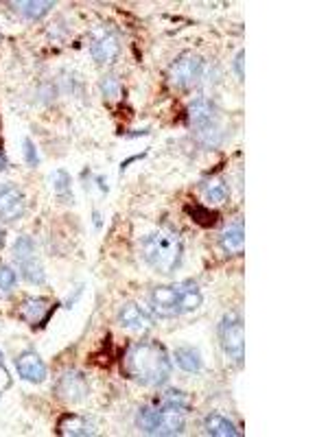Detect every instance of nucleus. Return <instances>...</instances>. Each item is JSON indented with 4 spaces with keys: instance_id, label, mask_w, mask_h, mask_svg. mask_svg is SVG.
I'll return each instance as SVG.
<instances>
[{
    "instance_id": "1",
    "label": "nucleus",
    "mask_w": 328,
    "mask_h": 437,
    "mask_svg": "<svg viewBox=\"0 0 328 437\" xmlns=\"http://www.w3.org/2000/svg\"><path fill=\"white\" fill-rule=\"evenodd\" d=\"M123 371L144 387H162L171 378V357L158 342H136L125 352Z\"/></svg>"
},
{
    "instance_id": "2",
    "label": "nucleus",
    "mask_w": 328,
    "mask_h": 437,
    "mask_svg": "<svg viewBox=\"0 0 328 437\" xmlns=\"http://www.w3.org/2000/svg\"><path fill=\"white\" fill-rule=\"evenodd\" d=\"M202 302H204L202 289L193 280L156 286L149 293V306L154 315L164 317V319H173L179 315L193 313L200 309Z\"/></svg>"
},
{
    "instance_id": "3",
    "label": "nucleus",
    "mask_w": 328,
    "mask_h": 437,
    "mask_svg": "<svg viewBox=\"0 0 328 437\" xmlns=\"http://www.w3.org/2000/svg\"><path fill=\"white\" fill-rule=\"evenodd\" d=\"M184 247L175 232H154L142 240V258L154 271L171 276L182 265Z\"/></svg>"
},
{
    "instance_id": "4",
    "label": "nucleus",
    "mask_w": 328,
    "mask_h": 437,
    "mask_svg": "<svg viewBox=\"0 0 328 437\" xmlns=\"http://www.w3.org/2000/svg\"><path fill=\"white\" fill-rule=\"evenodd\" d=\"M136 422L138 429L147 435H182L186 429V411L169 409L156 400L154 404H147L138 411Z\"/></svg>"
},
{
    "instance_id": "5",
    "label": "nucleus",
    "mask_w": 328,
    "mask_h": 437,
    "mask_svg": "<svg viewBox=\"0 0 328 437\" xmlns=\"http://www.w3.org/2000/svg\"><path fill=\"white\" fill-rule=\"evenodd\" d=\"M219 342L225 352V357L241 365L245 359V330H243V319L239 313H225L219 321Z\"/></svg>"
},
{
    "instance_id": "6",
    "label": "nucleus",
    "mask_w": 328,
    "mask_h": 437,
    "mask_svg": "<svg viewBox=\"0 0 328 437\" xmlns=\"http://www.w3.org/2000/svg\"><path fill=\"white\" fill-rule=\"evenodd\" d=\"M202 72H204V59L200 55L186 51L171 63L169 84L177 90H186L202 79Z\"/></svg>"
},
{
    "instance_id": "7",
    "label": "nucleus",
    "mask_w": 328,
    "mask_h": 437,
    "mask_svg": "<svg viewBox=\"0 0 328 437\" xmlns=\"http://www.w3.org/2000/svg\"><path fill=\"white\" fill-rule=\"evenodd\" d=\"M27 210V199L24 192L18 186L3 184L0 186V221L13 223L24 217Z\"/></svg>"
},
{
    "instance_id": "8",
    "label": "nucleus",
    "mask_w": 328,
    "mask_h": 437,
    "mask_svg": "<svg viewBox=\"0 0 328 437\" xmlns=\"http://www.w3.org/2000/svg\"><path fill=\"white\" fill-rule=\"evenodd\" d=\"M55 392L66 402H79V400L88 398L90 385H88L86 376L81 374V371L70 369V371H64V374L59 376V381L55 385Z\"/></svg>"
},
{
    "instance_id": "9",
    "label": "nucleus",
    "mask_w": 328,
    "mask_h": 437,
    "mask_svg": "<svg viewBox=\"0 0 328 437\" xmlns=\"http://www.w3.org/2000/svg\"><path fill=\"white\" fill-rule=\"evenodd\" d=\"M119 323L123 328L127 330H134V332H147L154 328V319L147 315L144 309H140V306L136 302H127L121 306L119 311Z\"/></svg>"
},
{
    "instance_id": "10",
    "label": "nucleus",
    "mask_w": 328,
    "mask_h": 437,
    "mask_svg": "<svg viewBox=\"0 0 328 437\" xmlns=\"http://www.w3.org/2000/svg\"><path fill=\"white\" fill-rule=\"evenodd\" d=\"M15 369H18L20 378L29 383H44L46 381V365L40 359V354L33 350L22 352L18 359H15Z\"/></svg>"
},
{
    "instance_id": "11",
    "label": "nucleus",
    "mask_w": 328,
    "mask_h": 437,
    "mask_svg": "<svg viewBox=\"0 0 328 437\" xmlns=\"http://www.w3.org/2000/svg\"><path fill=\"white\" fill-rule=\"evenodd\" d=\"M217 121V105L212 103L206 96H200L188 105V123L195 129H202L208 125H215Z\"/></svg>"
},
{
    "instance_id": "12",
    "label": "nucleus",
    "mask_w": 328,
    "mask_h": 437,
    "mask_svg": "<svg viewBox=\"0 0 328 437\" xmlns=\"http://www.w3.org/2000/svg\"><path fill=\"white\" fill-rule=\"evenodd\" d=\"M121 53V44L119 38L114 33H103L101 38H96L90 46V55L96 63H112Z\"/></svg>"
},
{
    "instance_id": "13",
    "label": "nucleus",
    "mask_w": 328,
    "mask_h": 437,
    "mask_svg": "<svg viewBox=\"0 0 328 437\" xmlns=\"http://www.w3.org/2000/svg\"><path fill=\"white\" fill-rule=\"evenodd\" d=\"M57 433L59 435H73V437H88L94 435L96 429L90 420L75 415V413H66L59 422H57Z\"/></svg>"
},
{
    "instance_id": "14",
    "label": "nucleus",
    "mask_w": 328,
    "mask_h": 437,
    "mask_svg": "<svg viewBox=\"0 0 328 437\" xmlns=\"http://www.w3.org/2000/svg\"><path fill=\"white\" fill-rule=\"evenodd\" d=\"M204 433L212 437H239L241 431L232 420H228L221 413H210L204 417Z\"/></svg>"
},
{
    "instance_id": "15",
    "label": "nucleus",
    "mask_w": 328,
    "mask_h": 437,
    "mask_svg": "<svg viewBox=\"0 0 328 437\" xmlns=\"http://www.w3.org/2000/svg\"><path fill=\"white\" fill-rule=\"evenodd\" d=\"M173 361L179 369L188 371V374H197V371L204 369V359L197 348L193 346H179L173 352Z\"/></svg>"
},
{
    "instance_id": "16",
    "label": "nucleus",
    "mask_w": 328,
    "mask_h": 437,
    "mask_svg": "<svg viewBox=\"0 0 328 437\" xmlns=\"http://www.w3.org/2000/svg\"><path fill=\"white\" fill-rule=\"evenodd\" d=\"M15 13H20L27 20H42L44 15L55 7V3H48V0H27V3H11Z\"/></svg>"
},
{
    "instance_id": "17",
    "label": "nucleus",
    "mask_w": 328,
    "mask_h": 437,
    "mask_svg": "<svg viewBox=\"0 0 328 437\" xmlns=\"http://www.w3.org/2000/svg\"><path fill=\"white\" fill-rule=\"evenodd\" d=\"M48 311H51V306H48V300H44V298H27L20 306V315L31 323L44 321Z\"/></svg>"
},
{
    "instance_id": "18",
    "label": "nucleus",
    "mask_w": 328,
    "mask_h": 437,
    "mask_svg": "<svg viewBox=\"0 0 328 437\" xmlns=\"http://www.w3.org/2000/svg\"><path fill=\"white\" fill-rule=\"evenodd\" d=\"M245 243V232H243V223L237 221L234 225H230L228 230H223L221 234V247L230 254H241Z\"/></svg>"
},
{
    "instance_id": "19",
    "label": "nucleus",
    "mask_w": 328,
    "mask_h": 437,
    "mask_svg": "<svg viewBox=\"0 0 328 437\" xmlns=\"http://www.w3.org/2000/svg\"><path fill=\"white\" fill-rule=\"evenodd\" d=\"M20 267V276L29 282V284H44L46 282V273L42 269V265L36 261V256L29 258V261L18 263Z\"/></svg>"
},
{
    "instance_id": "20",
    "label": "nucleus",
    "mask_w": 328,
    "mask_h": 437,
    "mask_svg": "<svg viewBox=\"0 0 328 437\" xmlns=\"http://www.w3.org/2000/svg\"><path fill=\"white\" fill-rule=\"evenodd\" d=\"M160 404H164V407H169V409H177V411H186L191 407V402H188V396L184 392H179V390H169V392H164L158 400Z\"/></svg>"
},
{
    "instance_id": "21",
    "label": "nucleus",
    "mask_w": 328,
    "mask_h": 437,
    "mask_svg": "<svg viewBox=\"0 0 328 437\" xmlns=\"http://www.w3.org/2000/svg\"><path fill=\"white\" fill-rule=\"evenodd\" d=\"M223 140L221 132L217 129V125H208V127H202L197 129V142L202 144L206 149H212V147H219Z\"/></svg>"
},
{
    "instance_id": "22",
    "label": "nucleus",
    "mask_w": 328,
    "mask_h": 437,
    "mask_svg": "<svg viewBox=\"0 0 328 437\" xmlns=\"http://www.w3.org/2000/svg\"><path fill=\"white\" fill-rule=\"evenodd\" d=\"M204 190H206V201L210 204H223L230 195V188L223 180H210Z\"/></svg>"
},
{
    "instance_id": "23",
    "label": "nucleus",
    "mask_w": 328,
    "mask_h": 437,
    "mask_svg": "<svg viewBox=\"0 0 328 437\" xmlns=\"http://www.w3.org/2000/svg\"><path fill=\"white\" fill-rule=\"evenodd\" d=\"M33 256H36V245H33L31 236H20L13 243V261L15 263L29 261V258H33Z\"/></svg>"
},
{
    "instance_id": "24",
    "label": "nucleus",
    "mask_w": 328,
    "mask_h": 437,
    "mask_svg": "<svg viewBox=\"0 0 328 437\" xmlns=\"http://www.w3.org/2000/svg\"><path fill=\"white\" fill-rule=\"evenodd\" d=\"M51 184H53V190L57 192L59 197H66L70 192V175L66 173L64 169H57L51 175Z\"/></svg>"
},
{
    "instance_id": "25",
    "label": "nucleus",
    "mask_w": 328,
    "mask_h": 437,
    "mask_svg": "<svg viewBox=\"0 0 328 437\" xmlns=\"http://www.w3.org/2000/svg\"><path fill=\"white\" fill-rule=\"evenodd\" d=\"M188 210V215L200 223V225H206V228H210V225H215L217 223V215L215 213H210L208 208H204V206H188L186 208Z\"/></svg>"
},
{
    "instance_id": "26",
    "label": "nucleus",
    "mask_w": 328,
    "mask_h": 437,
    "mask_svg": "<svg viewBox=\"0 0 328 437\" xmlns=\"http://www.w3.org/2000/svg\"><path fill=\"white\" fill-rule=\"evenodd\" d=\"M101 92L105 99H119L121 96V81L114 75H105L101 79Z\"/></svg>"
},
{
    "instance_id": "27",
    "label": "nucleus",
    "mask_w": 328,
    "mask_h": 437,
    "mask_svg": "<svg viewBox=\"0 0 328 437\" xmlns=\"http://www.w3.org/2000/svg\"><path fill=\"white\" fill-rule=\"evenodd\" d=\"M15 280H18V276H15V271L7 265L0 267V296H7L13 291L15 286Z\"/></svg>"
},
{
    "instance_id": "28",
    "label": "nucleus",
    "mask_w": 328,
    "mask_h": 437,
    "mask_svg": "<svg viewBox=\"0 0 328 437\" xmlns=\"http://www.w3.org/2000/svg\"><path fill=\"white\" fill-rule=\"evenodd\" d=\"M22 153H24V162L31 167V169H36L40 164V155H38V149H36V144H33L31 138H24L22 140Z\"/></svg>"
},
{
    "instance_id": "29",
    "label": "nucleus",
    "mask_w": 328,
    "mask_h": 437,
    "mask_svg": "<svg viewBox=\"0 0 328 437\" xmlns=\"http://www.w3.org/2000/svg\"><path fill=\"white\" fill-rule=\"evenodd\" d=\"M243 59H245V53L241 51V53L237 55V59H234V70H237V77H239L241 81H243V77H245V75H243Z\"/></svg>"
},
{
    "instance_id": "30",
    "label": "nucleus",
    "mask_w": 328,
    "mask_h": 437,
    "mask_svg": "<svg viewBox=\"0 0 328 437\" xmlns=\"http://www.w3.org/2000/svg\"><path fill=\"white\" fill-rule=\"evenodd\" d=\"M140 158H144V153H140V155H134V158H129V160H125L123 162V164H121V171H125L129 164H131V162H136V160H140Z\"/></svg>"
},
{
    "instance_id": "31",
    "label": "nucleus",
    "mask_w": 328,
    "mask_h": 437,
    "mask_svg": "<svg viewBox=\"0 0 328 437\" xmlns=\"http://www.w3.org/2000/svg\"><path fill=\"white\" fill-rule=\"evenodd\" d=\"M5 167H7V158L3 151H0V171H5Z\"/></svg>"
},
{
    "instance_id": "32",
    "label": "nucleus",
    "mask_w": 328,
    "mask_h": 437,
    "mask_svg": "<svg viewBox=\"0 0 328 437\" xmlns=\"http://www.w3.org/2000/svg\"><path fill=\"white\" fill-rule=\"evenodd\" d=\"M3 243H5V232L0 230V247H3Z\"/></svg>"
},
{
    "instance_id": "33",
    "label": "nucleus",
    "mask_w": 328,
    "mask_h": 437,
    "mask_svg": "<svg viewBox=\"0 0 328 437\" xmlns=\"http://www.w3.org/2000/svg\"><path fill=\"white\" fill-rule=\"evenodd\" d=\"M0 38H3V36H0Z\"/></svg>"
}]
</instances>
